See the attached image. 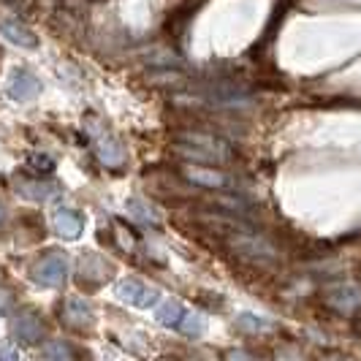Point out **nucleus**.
Returning <instances> with one entry per match:
<instances>
[{"mask_svg":"<svg viewBox=\"0 0 361 361\" xmlns=\"http://www.w3.org/2000/svg\"><path fill=\"white\" fill-rule=\"evenodd\" d=\"M236 326L245 329V331H267V329H271V324L267 321V318L253 315V312H242V315L236 318Z\"/></svg>","mask_w":361,"mask_h":361,"instance_id":"obj_15","label":"nucleus"},{"mask_svg":"<svg viewBox=\"0 0 361 361\" xmlns=\"http://www.w3.org/2000/svg\"><path fill=\"white\" fill-rule=\"evenodd\" d=\"M185 312H188V310L182 307L180 302H174V299L158 302V307H155V315H158V321H161L163 326H171V329H180L182 318H185Z\"/></svg>","mask_w":361,"mask_h":361,"instance_id":"obj_8","label":"nucleus"},{"mask_svg":"<svg viewBox=\"0 0 361 361\" xmlns=\"http://www.w3.org/2000/svg\"><path fill=\"white\" fill-rule=\"evenodd\" d=\"M38 92H41V82H38L33 73L30 71L14 73V79H11V85H8V95H11L14 101H27V98H33Z\"/></svg>","mask_w":361,"mask_h":361,"instance_id":"obj_6","label":"nucleus"},{"mask_svg":"<svg viewBox=\"0 0 361 361\" xmlns=\"http://www.w3.org/2000/svg\"><path fill=\"white\" fill-rule=\"evenodd\" d=\"M0 356H17V353H14V350H8V348H3V350H0Z\"/></svg>","mask_w":361,"mask_h":361,"instance_id":"obj_18","label":"nucleus"},{"mask_svg":"<svg viewBox=\"0 0 361 361\" xmlns=\"http://www.w3.org/2000/svg\"><path fill=\"white\" fill-rule=\"evenodd\" d=\"M3 220H6V212H3V207H0V226H3Z\"/></svg>","mask_w":361,"mask_h":361,"instance_id":"obj_19","label":"nucleus"},{"mask_svg":"<svg viewBox=\"0 0 361 361\" xmlns=\"http://www.w3.org/2000/svg\"><path fill=\"white\" fill-rule=\"evenodd\" d=\"M66 312H68V318L76 321V324H90V318H92V307L82 296H71L68 305H66Z\"/></svg>","mask_w":361,"mask_h":361,"instance_id":"obj_12","label":"nucleus"},{"mask_svg":"<svg viewBox=\"0 0 361 361\" xmlns=\"http://www.w3.org/2000/svg\"><path fill=\"white\" fill-rule=\"evenodd\" d=\"M180 149L190 158V161H204V163H223L228 158V149L220 145L212 136H204V133H190V136H182L177 139Z\"/></svg>","mask_w":361,"mask_h":361,"instance_id":"obj_1","label":"nucleus"},{"mask_svg":"<svg viewBox=\"0 0 361 361\" xmlns=\"http://www.w3.org/2000/svg\"><path fill=\"white\" fill-rule=\"evenodd\" d=\"M236 250L253 255V258H264V261L271 258V247L264 239H258V236H239V239H236Z\"/></svg>","mask_w":361,"mask_h":361,"instance_id":"obj_10","label":"nucleus"},{"mask_svg":"<svg viewBox=\"0 0 361 361\" xmlns=\"http://www.w3.org/2000/svg\"><path fill=\"white\" fill-rule=\"evenodd\" d=\"M19 193L30 201H47L57 193V188L47 182H19Z\"/></svg>","mask_w":361,"mask_h":361,"instance_id":"obj_11","label":"nucleus"},{"mask_svg":"<svg viewBox=\"0 0 361 361\" xmlns=\"http://www.w3.org/2000/svg\"><path fill=\"white\" fill-rule=\"evenodd\" d=\"M14 334L22 343H38L41 340V324L30 312H22V315L14 318Z\"/></svg>","mask_w":361,"mask_h":361,"instance_id":"obj_7","label":"nucleus"},{"mask_svg":"<svg viewBox=\"0 0 361 361\" xmlns=\"http://www.w3.org/2000/svg\"><path fill=\"white\" fill-rule=\"evenodd\" d=\"M204 329H207V321H204L201 315H196V312H185V318H182V324L177 331L188 334V337H201Z\"/></svg>","mask_w":361,"mask_h":361,"instance_id":"obj_14","label":"nucleus"},{"mask_svg":"<svg viewBox=\"0 0 361 361\" xmlns=\"http://www.w3.org/2000/svg\"><path fill=\"white\" fill-rule=\"evenodd\" d=\"M117 296H120L123 302H128V305L142 307V310L158 307V302H161L158 290L147 288L145 283H139V280H123V283L117 286Z\"/></svg>","mask_w":361,"mask_h":361,"instance_id":"obj_2","label":"nucleus"},{"mask_svg":"<svg viewBox=\"0 0 361 361\" xmlns=\"http://www.w3.org/2000/svg\"><path fill=\"white\" fill-rule=\"evenodd\" d=\"M0 33L8 38L11 44H17V47H27V49L36 47V36L27 27L17 25V22H0Z\"/></svg>","mask_w":361,"mask_h":361,"instance_id":"obj_9","label":"nucleus"},{"mask_svg":"<svg viewBox=\"0 0 361 361\" xmlns=\"http://www.w3.org/2000/svg\"><path fill=\"white\" fill-rule=\"evenodd\" d=\"M188 177H190L193 182H199V185H217V188L228 185V177H226V174H217V171H201V169H193V171H188Z\"/></svg>","mask_w":361,"mask_h":361,"instance_id":"obj_16","label":"nucleus"},{"mask_svg":"<svg viewBox=\"0 0 361 361\" xmlns=\"http://www.w3.org/2000/svg\"><path fill=\"white\" fill-rule=\"evenodd\" d=\"M54 231L60 236H66V239H76V236L85 231V217L79 215V212H73V209H57L54 212Z\"/></svg>","mask_w":361,"mask_h":361,"instance_id":"obj_5","label":"nucleus"},{"mask_svg":"<svg viewBox=\"0 0 361 361\" xmlns=\"http://www.w3.org/2000/svg\"><path fill=\"white\" fill-rule=\"evenodd\" d=\"M128 215L142 220V223H158V215L152 212V207L142 199H130L128 201Z\"/></svg>","mask_w":361,"mask_h":361,"instance_id":"obj_13","label":"nucleus"},{"mask_svg":"<svg viewBox=\"0 0 361 361\" xmlns=\"http://www.w3.org/2000/svg\"><path fill=\"white\" fill-rule=\"evenodd\" d=\"M44 356H66V359H71V348L68 345H63V340L54 345H47L44 348Z\"/></svg>","mask_w":361,"mask_h":361,"instance_id":"obj_17","label":"nucleus"},{"mask_svg":"<svg viewBox=\"0 0 361 361\" xmlns=\"http://www.w3.org/2000/svg\"><path fill=\"white\" fill-rule=\"evenodd\" d=\"M90 133H92L95 152H98L101 163H106L111 169H117V166L126 163V149H123V145H120L117 139H111L109 133H104V130H98V128H92V126H90Z\"/></svg>","mask_w":361,"mask_h":361,"instance_id":"obj_4","label":"nucleus"},{"mask_svg":"<svg viewBox=\"0 0 361 361\" xmlns=\"http://www.w3.org/2000/svg\"><path fill=\"white\" fill-rule=\"evenodd\" d=\"M66 277H68V261H66V255H60V253L47 255L36 267V280L41 286H49V288L63 286Z\"/></svg>","mask_w":361,"mask_h":361,"instance_id":"obj_3","label":"nucleus"}]
</instances>
